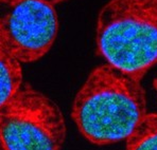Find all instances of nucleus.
I'll list each match as a JSON object with an SVG mask.
<instances>
[{
    "label": "nucleus",
    "mask_w": 157,
    "mask_h": 150,
    "mask_svg": "<svg viewBox=\"0 0 157 150\" xmlns=\"http://www.w3.org/2000/svg\"><path fill=\"white\" fill-rule=\"evenodd\" d=\"M147 113L141 82L108 64L92 69L71 106L78 132L97 146L125 141Z\"/></svg>",
    "instance_id": "nucleus-1"
},
{
    "label": "nucleus",
    "mask_w": 157,
    "mask_h": 150,
    "mask_svg": "<svg viewBox=\"0 0 157 150\" xmlns=\"http://www.w3.org/2000/svg\"><path fill=\"white\" fill-rule=\"evenodd\" d=\"M96 51L141 82L157 64V0H108L97 16Z\"/></svg>",
    "instance_id": "nucleus-2"
},
{
    "label": "nucleus",
    "mask_w": 157,
    "mask_h": 150,
    "mask_svg": "<svg viewBox=\"0 0 157 150\" xmlns=\"http://www.w3.org/2000/svg\"><path fill=\"white\" fill-rule=\"evenodd\" d=\"M66 137L61 108L29 84L22 85L0 109L2 150H62Z\"/></svg>",
    "instance_id": "nucleus-3"
},
{
    "label": "nucleus",
    "mask_w": 157,
    "mask_h": 150,
    "mask_svg": "<svg viewBox=\"0 0 157 150\" xmlns=\"http://www.w3.org/2000/svg\"><path fill=\"white\" fill-rule=\"evenodd\" d=\"M56 9L46 0H0V47L21 64H33L57 38Z\"/></svg>",
    "instance_id": "nucleus-4"
},
{
    "label": "nucleus",
    "mask_w": 157,
    "mask_h": 150,
    "mask_svg": "<svg viewBox=\"0 0 157 150\" xmlns=\"http://www.w3.org/2000/svg\"><path fill=\"white\" fill-rule=\"evenodd\" d=\"M24 85L22 64L0 47V109Z\"/></svg>",
    "instance_id": "nucleus-5"
},
{
    "label": "nucleus",
    "mask_w": 157,
    "mask_h": 150,
    "mask_svg": "<svg viewBox=\"0 0 157 150\" xmlns=\"http://www.w3.org/2000/svg\"><path fill=\"white\" fill-rule=\"evenodd\" d=\"M125 142V150H157V113H147Z\"/></svg>",
    "instance_id": "nucleus-6"
},
{
    "label": "nucleus",
    "mask_w": 157,
    "mask_h": 150,
    "mask_svg": "<svg viewBox=\"0 0 157 150\" xmlns=\"http://www.w3.org/2000/svg\"><path fill=\"white\" fill-rule=\"evenodd\" d=\"M46 1L51 3L52 5L56 6V5H59V4H63V3H66V2L71 1V0H46Z\"/></svg>",
    "instance_id": "nucleus-7"
},
{
    "label": "nucleus",
    "mask_w": 157,
    "mask_h": 150,
    "mask_svg": "<svg viewBox=\"0 0 157 150\" xmlns=\"http://www.w3.org/2000/svg\"><path fill=\"white\" fill-rule=\"evenodd\" d=\"M153 86H154V89H155L156 93H157V77L154 79V82H153Z\"/></svg>",
    "instance_id": "nucleus-8"
},
{
    "label": "nucleus",
    "mask_w": 157,
    "mask_h": 150,
    "mask_svg": "<svg viewBox=\"0 0 157 150\" xmlns=\"http://www.w3.org/2000/svg\"><path fill=\"white\" fill-rule=\"evenodd\" d=\"M0 150H2V149H1V148H0Z\"/></svg>",
    "instance_id": "nucleus-9"
}]
</instances>
